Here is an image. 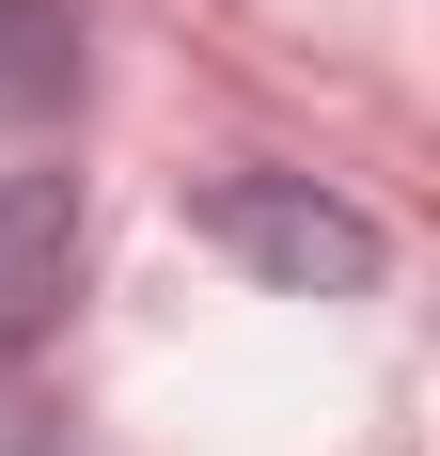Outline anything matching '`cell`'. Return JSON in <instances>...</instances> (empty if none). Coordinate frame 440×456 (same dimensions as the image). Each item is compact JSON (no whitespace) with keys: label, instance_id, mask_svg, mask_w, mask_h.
<instances>
[{"label":"cell","instance_id":"cell-1","mask_svg":"<svg viewBox=\"0 0 440 456\" xmlns=\"http://www.w3.org/2000/svg\"><path fill=\"white\" fill-rule=\"evenodd\" d=\"M205 236L252 283H283V299H362V283H378V221L330 205L314 174H220L205 189Z\"/></svg>","mask_w":440,"mask_h":456},{"label":"cell","instance_id":"cell-2","mask_svg":"<svg viewBox=\"0 0 440 456\" xmlns=\"http://www.w3.org/2000/svg\"><path fill=\"white\" fill-rule=\"evenodd\" d=\"M79 299V174H0V378Z\"/></svg>","mask_w":440,"mask_h":456},{"label":"cell","instance_id":"cell-3","mask_svg":"<svg viewBox=\"0 0 440 456\" xmlns=\"http://www.w3.org/2000/svg\"><path fill=\"white\" fill-rule=\"evenodd\" d=\"M79 94V0H0V126Z\"/></svg>","mask_w":440,"mask_h":456}]
</instances>
